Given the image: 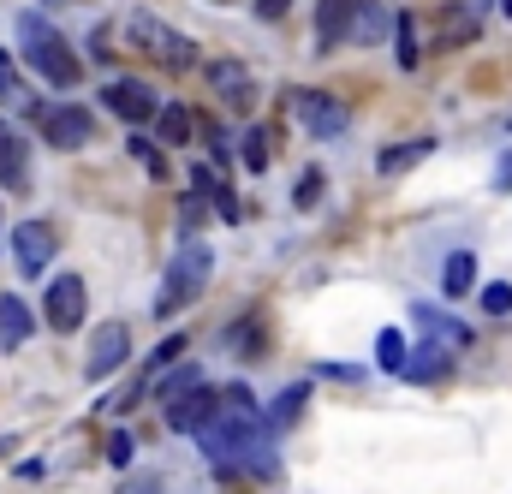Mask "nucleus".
<instances>
[{"mask_svg":"<svg viewBox=\"0 0 512 494\" xmlns=\"http://www.w3.org/2000/svg\"><path fill=\"white\" fill-rule=\"evenodd\" d=\"M120 494H161V483H155V477H137V483H126Z\"/></svg>","mask_w":512,"mask_h":494,"instance_id":"35","label":"nucleus"},{"mask_svg":"<svg viewBox=\"0 0 512 494\" xmlns=\"http://www.w3.org/2000/svg\"><path fill=\"white\" fill-rule=\"evenodd\" d=\"M322 375H328V381H364L358 364H322Z\"/></svg>","mask_w":512,"mask_h":494,"instance_id":"34","label":"nucleus"},{"mask_svg":"<svg viewBox=\"0 0 512 494\" xmlns=\"http://www.w3.org/2000/svg\"><path fill=\"white\" fill-rule=\"evenodd\" d=\"M292 203H298V209H316V203H322V173H316V167H304V179L292 185Z\"/></svg>","mask_w":512,"mask_h":494,"instance_id":"28","label":"nucleus"},{"mask_svg":"<svg viewBox=\"0 0 512 494\" xmlns=\"http://www.w3.org/2000/svg\"><path fill=\"white\" fill-rule=\"evenodd\" d=\"M126 358H131V328L126 322H102V328L90 334L84 370H90V381H108L114 370H126Z\"/></svg>","mask_w":512,"mask_h":494,"instance_id":"8","label":"nucleus"},{"mask_svg":"<svg viewBox=\"0 0 512 494\" xmlns=\"http://www.w3.org/2000/svg\"><path fill=\"white\" fill-rule=\"evenodd\" d=\"M161 411H167V429H173V435H197V429H203V423L221 411V387L197 381V387H185L179 399H167Z\"/></svg>","mask_w":512,"mask_h":494,"instance_id":"7","label":"nucleus"},{"mask_svg":"<svg viewBox=\"0 0 512 494\" xmlns=\"http://www.w3.org/2000/svg\"><path fill=\"white\" fill-rule=\"evenodd\" d=\"M393 30H399V36H393V54H399V66L411 72V66H417V24H411V12H399Z\"/></svg>","mask_w":512,"mask_h":494,"instance_id":"25","label":"nucleus"},{"mask_svg":"<svg viewBox=\"0 0 512 494\" xmlns=\"http://www.w3.org/2000/svg\"><path fill=\"white\" fill-rule=\"evenodd\" d=\"M495 185H501V191H512V155L501 161V173H495Z\"/></svg>","mask_w":512,"mask_h":494,"instance_id":"37","label":"nucleus"},{"mask_svg":"<svg viewBox=\"0 0 512 494\" xmlns=\"http://www.w3.org/2000/svg\"><path fill=\"white\" fill-rule=\"evenodd\" d=\"M501 12H507V18H512V0H501Z\"/></svg>","mask_w":512,"mask_h":494,"instance_id":"38","label":"nucleus"},{"mask_svg":"<svg viewBox=\"0 0 512 494\" xmlns=\"http://www.w3.org/2000/svg\"><path fill=\"white\" fill-rule=\"evenodd\" d=\"M54 250H60V233L48 221H18L12 227V268H18V280H42L54 268Z\"/></svg>","mask_w":512,"mask_h":494,"instance_id":"4","label":"nucleus"},{"mask_svg":"<svg viewBox=\"0 0 512 494\" xmlns=\"http://www.w3.org/2000/svg\"><path fill=\"white\" fill-rule=\"evenodd\" d=\"M155 131H161V143H191L197 137V114L185 108V102H155Z\"/></svg>","mask_w":512,"mask_h":494,"instance_id":"16","label":"nucleus"},{"mask_svg":"<svg viewBox=\"0 0 512 494\" xmlns=\"http://www.w3.org/2000/svg\"><path fill=\"white\" fill-rule=\"evenodd\" d=\"M84 316H90V286H84L78 274H60V280H48L42 322H48L54 334H78V328H84Z\"/></svg>","mask_w":512,"mask_h":494,"instance_id":"5","label":"nucleus"},{"mask_svg":"<svg viewBox=\"0 0 512 494\" xmlns=\"http://www.w3.org/2000/svg\"><path fill=\"white\" fill-rule=\"evenodd\" d=\"M471 280H477V256H471V250H453V256L441 262V292H447V298H465Z\"/></svg>","mask_w":512,"mask_h":494,"instance_id":"18","label":"nucleus"},{"mask_svg":"<svg viewBox=\"0 0 512 494\" xmlns=\"http://www.w3.org/2000/svg\"><path fill=\"white\" fill-rule=\"evenodd\" d=\"M209 274H215V250L203 245V239H185V245L173 250L167 274H161L155 316H179V310H191V304L209 292Z\"/></svg>","mask_w":512,"mask_h":494,"instance_id":"2","label":"nucleus"},{"mask_svg":"<svg viewBox=\"0 0 512 494\" xmlns=\"http://www.w3.org/2000/svg\"><path fill=\"white\" fill-rule=\"evenodd\" d=\"M197 381H203L197 364H167L161 375H149V387H143V393H155V399L167 405V399H179V393H185V387H197Z\"/></svg>","mask_w":512,"mask_h":494,"instance_id":"19","label":"nucleus"},{"mask_svg":"<svg viewBox=\"0 0 512 494\" xmlns=\"http://www.w3.org/2000/svg\"><path fill=\"white\" fill-rule=\"evenodd\" d=\"M18 54H24V60L36 66V78L54 84V90H72V84L84 78V66H78L66 30H54L42 12H18Z\"/></svg>","mask_w":512,"mask_h":494,"instance_id":"1","label":"nucleus"},{"mask_svg":"<svg viewBox=\"0 0 512 494\" xmlns=\"http://www.w3.org/2000/svg\"><path fill=\"white\" fill-rule=\"evenodd\" d=\"M507 131H512V125H507Z\"/></svg>","mask_w":512,"mask_h":494,"instance_id":"39","label":"nucleus"},{"mask_svg":"<svg viewBox=\"0 0 512 494\" xmlns=\"http://www.w3.org/2000/svg\"><path fill=\"white\" fill-rule=\"evenodd\" d=\"M203 209H209V197H203V191H191V197H185V203H179V227H185V233H191V227H197V221H203Z\"/></svg>","mask_w":512,"mask_h":494,"instance_id":"32","label":"nucleus"},{"mask_svg":"<svg viewBox=\"0 0 512 494\" xmlns=\"http://www.w3.org/2000/svg\"><path fill=\"white\" fill-rule=\"evenodd\" d=\"M387 24H393V18H387L376 0H358V6H352V30H346V36H358V42H382Z\"/></svg>","mask_w":512,"mask_h":494,"instance_id":"22","label":"nucleus"},{"mask_svg":"<svg viewBox=\"0 0 512 494\" xmlns=\"http://www.w3.org/2000/svg\"><path fill=\"white\" fill-rule=\"evenodd\" d=\"M411 316L423 322V334H429L435 346H453V352H465V346H471V328H459V322H453V316H441L435 304H417Z\"/></svg>","mask_w":512,"mask_h":494,"instance_id":"15","label":"nucleus"},{"mask_svg":"<svg viewBox=\"0 0 512 494\" xmlns=\"http://www.w3.org/2000/svg\"><path fill=\"white\" fill-rule=\"evenodd\" d=\"M405 352H411V340H405L399 328H382V334H376V370L399 375V364H405Z\"/></svg>","mask_w":512,"mask_h":494,"instance_id":"23","label":"nucleus"},{"mask_svg":"<svg viewBox=\"0 0 512 494\" xmlns=\"http://www.w3.org/2000/svg\"><path fill=\"white\" fill-rule=\"evenodd\" d=\"M179 358H185V334H167V340L149 352V364H143V387H149V375H161L167 364H179Z\"/></svg>","mask_w":512,"mask_h":494,"instance_id":"24","label":"nucleus"},{"mask_svg":"<svg viewBox=\"0 0 512 494\" xmlns=\"http://www.w3.org/2000/svg\"><path fill=\"white\" fill-rule=\"evenodd\" d=\"M6 90H12V54L0 48V96H6Z\"/></svg>","mask_w":512,"mask_h":494,"instance_id":"36","label":"nucleus"},{"mask_svg":"<svg viewBox=\"0 0 512 494\" xmlns=\"http://www.w3.org/2000/svg\"><path fill=\"white\" fill-rule=\"evenodd\" d=\"M209 203H215V215H221V221H239V197H233V185H227V179H215V185H209Z\"/></svg>","mask_w":512,"mask_h":494,"instance_id":"29","label":"nucleus"},{"mask_svg":"<svg viewBox=\"0 0 512 494\" xmlns=\"http://www.w3.org/2000/svg\"><path fill=\"white\" fill-rule=\"evenodd\" d=\"M24 173H30V149H24V137L12 125L0 120V191H18Z\"/></svg>","mask_w":512,"mask_h":494,"instance_id":"13","label":"nucleus"},{"mask_svg":"<svg viewBox=\"0 0 512 494\" xmlns=\"http://www.w3.org/2000/svg\"><path fill=\"white\" fill-rule=\"evenodd\" d=\"M203 78H209V90H215L227 108H239V114H251L256 108V78L239 66V60H209Z\"/></svg>","mask_w":512,"mask_h":494,"instance_id":"9","label":"nucleus"},{"mask_svg":"<svg viewBox=\"0 0 512 494\" xmlns=\"http://www.w3.org/2000/svg\"><path fill=\"white\" fill-rule=\"evenodd\" d=\"M304 405H310V387H304V381H292V387H286V393L268 405V417H262V423H268V429H292Z\"/></svg>","mask_w":512,"mask_h":494,"instance_id":"21","label":"nucleus"},{"mask_svg":"<svg viewBox=\"0 0 512 494\" xmlns=\"http://www.w3.org/2000/svg\"><path fill=\"white\" fill-rule=\"evenodd\" d=\"M286 6H292V0H251V12L262 18V24H274V18H286Z\"/></svg>","mask_w":512,"mask_h":494,"instance_id":"33","label":"nucleus"},{"mask_svg":"<svg viewBox=\"0 0 512 494\" xmlns=\"http://www.w3.org/2000/svg\"><path fill=\"white\" fill-rule=\"evenodd\" d=\"M131 42H137L149 60H161L167 72L197 66V42H191V36H179V30H167V24H161V18H149V12H131Z\"/></svg>","mask_w":512,"mask_h":494,"instance_id":"3","label":"nucleus"},{"mask_svg":"<svg viewBox=\"0 0 512 494\" xmlns=\"http://www.w3.org/2000/svg\"><path fill=\"white\" fill-rule=\"evenodd\" d=\"M102 102H108L126 125H149L155 120V90H149L143 78H108V84H102Z\"/></svg>","mask_w":512,"mask_h":494,"instance_id":"10","label":"nucleus"},{"mask_svg":"<svg viewBox=\"0 0 512 494\" xmlns=\"http://www.w3.org/2000/svg\"><path fill=\"white\" fill-rule=\"evenodd\" d=\"M477 304H483L489 316H507V310H512V286H507V280H489V286L477 292Z\"/></svg>","mask_w":512,"mask_h":494,"instance_id":"27","label":"nucleus"},{"mask_svg":"<svg viewBox=\"0 0 512 494\" xmlns=\"http://www.w3.org/2000/svg\"><path fill=\"white\" fill-rule=\"evenodd\" d=\"M245 167H251V173H262V167H268V137H262V125L245 137Z\"/></svg>","mask_w":512,"mask_h":494,"instance_id":"30","label":"nucleus"},{"mask_svg":"<svg viewBox=\"0 0 512 494\" xmlns=\"http://www.w3.org/2000/svg\"><path fill=\"white\" fill-rule=\"evenodd\" d=\"M42 137H48L54 149H84V143L96 137V120H90L84 108H42Z\"/></svg>","mask_w":512,"mask_h":494,"instance_id":"11","label":"nucleus"},{"mask_svg":"<svg viewBox=\"0 0 512 494\" xmlns=\"http://www.w3.org/2000/svg\"><path fill=\"white\" fill-rule=\"evenodd\" d=\"M108 465H114V471H126V465H131V435H126V429H114V435H108Z\"/></svg>","mask_w":512,"mask_h":494,"instance_id":"31","label":"nucleus"},{"mask_svg":"<svg viewBox=\"0 0 512 494\" xmlns=\"http://www.w3.org/2000/svg\"><path fill=\"white\" fill-rule=\"evenodd\" d=\"M399 375H405V381H441V375H447V346H423V352H405Z\"/></svg>","mask_w":512,"mask_h":494,"instance_id":"20","label":"nucleus"},{"mask_svg":"<svg viewBox=\"0 0 512 494\" xmlns=\"http://www.w3.org/2000/svg\"><path fill=\"white\" fill-rule=\"evenodd\" d=\"M435 155V137H411V143H387L382 155H376V173L387 179H399V173H411L417 161H429Z\"/></svg>","mask_w":512,"mask_h":494,"instance_id":"14","label":"nucleus"},{"mask_svg":"<svg viewBox=\"0 0 512 494\" xmlns=\"http://www.w3.org/2000/svg\"><path fill=\"white\" fill-rule=\"evenodd\" d=\"M352 6H358V0H316V36H322V48L346 42V30H352Z\"/></svg>","mask_w":512,"mask_h":494,"instance_id":"17","label":"nucleus"},{"mask_svg":"<svg viewBox=\"0 0 512 494\" xmlns=\"http://www.w3.org/2000/svg\"><path fill=\"white\" fill-rule=\"evenodd\" d=\"M131 161H137V167H143L149 179H167V155H161V149H155L149 137H131Z\"/></svg>","mask_w":512,"mask_h":494,"instance_id":"26","label":"nucleus"},{"mask_svg":"<svg viewBox=\"0 0 512 494\" xmlns=\"http://www.w3.org/2000/svg\"><path fill=\"white\" fill-rule=\"evenodd\" d=\"M292 114H298V125H304L310 137H322V143H334V137L352 125L346 102L328 96V90H298V96H292Z\"/></svg>","mask_w":512,"mask_h":494,"instance_id":"6","label":"nucleus"},{"mask_svg":"<svg viewBox=\"0 0 512 494\" xmlns=\"http://www.w3.org/2000/svg\"><path fill=\"white\" fill-rule=\"evenodd\" d=\"M36 334V310L18 292H0V352H18Z\"/></svg>","mask_w":512,"mask_h":494,"instance_id":"12","label":"nucleus"}]
</instances>
